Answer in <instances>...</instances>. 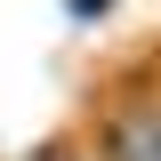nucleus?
Returning a JSON list of instances; mask_svg holds the SVG:
<instances>
[{
  "instance_id": "7ed1b4c3",
  "label": "nucleus",
  "mask_w": 161,
  "mask_h": 161,
  "mask_svg": "<svg viewBox=\"0 0 161 161\" xmlns=\"http://www.w3.org/2000/svg\"><path fill=\"white\" fill-rule=\"evenodd\" d=\"M113 8H121V0H64V16H73V24H97V16H113Z\"/></svg>"
},
{
  "instance_id": "f03ea898",
  "label": "nucleus",
  "mask_w": 161,
  "mask_h": 161,
  "mask_svg": "<svg viewBox=\"0 0 161 161\" xmlns=\"http://www.w3.org/2000/svg\"><path fill=\"white\" fill-rule=\"evenodd\" d=\"M24 161H105V153L89 145V129H57V137H40Z\"/></svg>"
},
{
  "instance_id": "f257e3e1",
  "label": "nucleus",
  "mask_w": 161,
  "mask_h": 161,
  "mask_svg": "<svg viewBox=\"0 0 161 161\" xmlns=\"http://www.w3.org/2000/svg\"><path fill=\"white\" fill-rule=\"evenodd\" d=\"M89 145L105 161H161V73H121L89 105Z\"/></svg>"
}]
</instances>
